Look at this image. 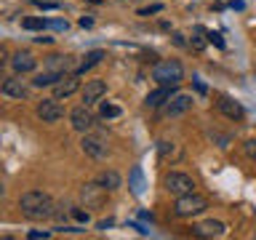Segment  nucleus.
I'll use <instances>...</instances> for the list:
<instances>
[{"instance_id": "nucleus-18", "label": "nucleus", "mask_w": 256, "mask_h": 240, "mask_svg": "<svg viewBox=\"0 0 256 240\" xmlns=\"http://www.w3.org/2000/svg\"><path fill=\"white\" fill-rule=\"evenodd\" d=\"M102 59H104V51H99V48H96V51H88V54L83 56V62L78 64L75 75H83V72H88L91 67H96V64H99Z\"/></svg>"}, {"instance_id": "nucleus-32", "label": "nucleus", "mask_w": 256, "mask_h": 240, "mask_svg": "<svg viewBox=\"0 0 256 240\" xmlns=\"http://www.w3.org/2000/svg\"><path fill=\"white\" fill-rule=\"evenodd\" d=\"M94 24V19H88V16H83V19H80V27H91Z\"/></svg>"}, {"instance_id": "nucleus-11", "label": "nucleus", "mask_w": 256, "mask_h": 240, "mask_svg": "<svg viewBox=\"0 0 256 240\" xmlns=\"http://www.w3.org/2000/svg\"><path fill=\"white\" fill-rule=\"evenodd\" d=\"M11 67H14L16 75H24V72H32L38 67V59L30 51H16L14 59H11Z\"/></svg>"}, {"instance_id": "nucleus-28", "label": "nucleus", "mask_w": 256, "mask_h": 240, "mask_svg": "<svg viewBox=\"0 0 256 240\" xmlns=\"http://www.w3.org/2000/svg\"><path fill=\"white\" fill-rule=\"evenodd\" d=\"M70 214H72V216H75V219H78V222H83V224L88 222V211H80V208H72V211H70Z\"/></svg>"}, {"instance_id": "nucleus-9", "label": "nucleus", "mask_w": 256, "mask_h": 240, "mask_svg": "<svg viewBox=\"0 0 256 240\" xmlns=\"http://www.w3.org/2000/svg\"><path fill=\"white\" fill-rule=\"evenodd\" d=\"M80 147H83V152L88 158H94V160H104V158H107V144H104L99 136H83Z\"/></svg>"}, {"instance_id": "nucleus-10", "label": "nucleus", "mask_w": 256, "mask_h": 240, "mask_svg": "<svg viewBox=\"0 0 256 240\" xmlns=\"http://www.w3.org/2000/svg\"><path fill=\"white\" fill-rule=\"evenodd\" d=\"M104 94H107V83L104 80H88L80 96H83V104H96V102H102Z\"/></svg>"}, {"instance_id": "nucleus-7", "label": "nucleus", "mask_w": 256, "mask_h": 240, "mask_svg": "<svg viewBox=\"0 0 256 240\" xmlns=\"http://www.w3.org/2000/svg\"><path fill=\"white\" fill-rule=\"evenodd\" d=\"M70 126L75 128V131H80V134L91 131V126H94V115L88 112V104H80V107H75V110L70 112Z\"/></svg>"}, {"instance_id": "nucleus-24", "label": "nucleus", "mask_w": 256, "mask_h": 240, "mask_svg": "<svg viewBox=\"0 0 256 240\" xmlns=\"http://www.w3.org/2000/svg\"><path fill=\"white\" fill-rule=\"evenodd\" d=\"M171 152H174V144H171V142H158V155H160V160H166Z\"/></svg>"}, {"instance_id": "nucleus-15", "label": "nucleus", "mask_w": 256, "mask_h": 240, "mask_svg": "<svg viewBox=\"0 0 256 240\" xmlns=\"http://www.w3.org/2000/svg\"><path fill=\"white\" fill-rule=\"evenodd\" d=\"M3 94L11 96V99H27V86H24L19 78H6L3 80Z\"/></svg>"}, {"instance_id": "nucleus-25", "label": "nucleus", "mask_w": 256, "mask_h": 240, "mask_svg": "<svg viewBox=\"0 0 256 240\" xmlns=\"http://www.w3.org/2000/svg\"><path fill=\"white\" fill-rule=\"evenodd\" d=\"M243 150H246V155L256 163V139H248V142L243 144Z\"/></svg>"}, {"instance_id": "nucleus-3", "label": "nucleus", "mask_w": 256, "mask_h": 240, "mask_svg": "<svg viewBox=\"0 0 256 240\" xmlns=\"http://www.w3.org/2000/svg\"><path fill=\"white\" fill-rule=\"evenodd\" d=\"M208 208V200L203 195H198V192H187V195H182V198H176V206H174V211L179 219H190V216H198V214H203Z\"/></svg>"}, {"instance_id": "nucleus-20", "label": "nucleus", "mask_w": 256, "mask_h": 240, "mask_svg": "<svg viewBox=\"0 0 256 240\" xmlns=\"http://www.w3.org/2000/svg\"><path fill=\"white\" fill-rule=\"evenodd\" d=\"M99 182H102L110 192H115V190L123 187V179H120V174L112 171V168H110V171H102V174H99Z\"/></svg>"}, {"instance_id": "nucleus-26", "label": "nucleus", "mask_w": 256, "mask_h": 240, "mask_svg": "<svg viewBox=\"0 0 256 240\" xmlns=\"http://www.w3.org/2000/svg\"><path fill=\"white\" fill-rule=\"evenodd\" d=\"M38 8H43V11H56L59 8V3H48V0H35Z\"/></svg>"}, {"instance_id": "nucleus-1", "label": "nucleus", "mask_w": 256, "mask_h": 240, "mask_svg": "<svg viewBox=\"0 0 256 240\" xmlns=\"http://www.w3.org/2000/svg\"><path fill=\"white\" fill-rule=\"evenodd\" d=\"M19 208L24 211L27 219H48V216H54L56 206H54L51 195H46L40 190H30L19 198Z\"/></svg>"}, {"instance_id": "nucleus-31", "label": "nucleus", "mask_w": 256, "mask_h": 240, "mask_svg": "<svg viewBox=\"0 0 256 240\" xmlns=\"http://www.w3.org/2000/svg\"><path fill=\"white\" fill-rule=\"evenodd\" d=\"M192 46H195L198 51H203V46H206V43H203V40H200V38H192Z\"/></svg>"}, {"instance_id": "nucleus-34", "label": "nucleus", "mask_w": 256, "mask_h": 240, "mask_svg": "<svg viewBox=\"0 0 256 240\" xmlns=\"http://www.w3.org/2000/svg\"><path fill=\"white\" fill-rule=\"evenodd\" d=\"M88 3H102V0H88Z\"/></svg>"}, {"instance_id": "nucleus-8", "label": "nucleus", "mask_w": 256, "mask_h": 240, "mask_svg": "<svg viewBox=\"0 0 256 240\" xmlns=\"http://www.w3.org/2000/svg\"><path fill=\"white\" fill-rule=\"evenodd\" d=\"M192 110V96H187V94H174L171 99L166 102V115L168 118H179V115H184V112H190Z\"/></svg>"}, {"instance_id": "nucleus-19", "label": "nucleus", "mask_w": 256, "mask_h": 240, "mask_svg": "<svg viewBox=\"0 0 256 240\" xmlns=\"http://www.w3.org/2000/svg\"><path fill=\"white\" fill-rule=\"evenodd\" d=\"M46 67L54 70V72H62V75H64L67 70H72V56H59V54H54V56H48Z\"/></svg>"}, {"instance_id": "nucleus-27", "label": "nucleus", "mask_w": 256, "mask_h": 240, "mask_svg": "<svg viewBox=\"0 0 256 240\" xmlns=\"http://www.w3.org/2000/svg\"><path fill=\"white\" fill-rule=\"evenodd\" d=\"M27 238H30V240H40V238H43V240H46V238H51V232H46V230H32Z\"/></svg>"}, {"instance_id": "nucleus-12", "label": "nucleus", "mask_w": 256, "mask_h": 240, "mask_svg": "<svg viewBox=\"0 0 256 240\" xmlns=\"http://www.w3.org/2000/svg\"><path fill=\"white\" fill-rule=\"evenodd\" d=\"M80 88V80H78V75L72 72V75H64L59 83L54 86V96L56 99H67V96H72Z\"/></svg>"}, {"instance_id": "nucleus-30", "label": "nucleus", "mask_w": 256, "mask_h": 240, "mask_svg": "<svg viewBox=\"0 0 256 240\" xmlns=\"http://www.w3.org/2000/svg\"><path fill=\"white\" fill-rule=\"evenodd\" d=\"M160 11H163V6L158 3V6H150V8H144V11H139V14H142V16H150V14H160Z\"/></svg>"}, {"instance_id": "nucleus-2", "label": "nucleus", "mask_w": 256, "mask_h": 240, "mask_svg": "<svg viewBox=\"0 0 256 240\" xmlns=\"http://www.w3.org/2000/svg\"><path fill=\"white\" fill-rule=\"evenodd\" d=\"M152 78L158 80V86H171V88H176V86L184 80V67H182V62H176V59H163V62L155 64Z\"/></svg>"}, {"instance_id": "nucleus-33", "label": "nucleus", "mask_w": 256, "mask_h": 240, "mask_svg": "<svg viewBox=\"0 0 256 240\" xmlns=\"http://www.w3.org/2000/svg\"><path fill=\"white\" fill-rule=\"evenodd\" d=\"M107 227H112V219H107V222H99V230H107Z\"/></svg>"}, {"instance_id": "nucleus-13", "label": "nucleus", "mask_w": 256, "mask_h": 240, "mask_svg": "<svg viewBox=\"0 0 256 240\" xmlns=\"http://www.w3.org/2000/svg\"><path fill=\"white\" fill-rule=\"evenodd\" d=\"M216 107H219V112L224 118H230V120H243L246 118V110L240 107L235 99H230V96H222V99L216 102Z\"/></svg>"}, {"instance_id": "nucleus-17", "label": "nucleus", "mask_w": 256, "mask_h": 240, "mask_svg": "<svg viewBox=\"0 0 256 240\" xmlns=\"http://www.w3.org/2000/svg\"><path fill=\"white\" fill-rule=\"evenodd\" d=\"M64 75L62 72H54V70H46V72H40V75H35L32 78V86L35 88H46V86H56L62 80Z\"/></svg>"}, {"instance_id": "nucleus-22", "label": "nucleus", "mask_w": 256, "mask_h": 240, "mask_svg": "<svg viewBox=\"0 0 256 240\" xmlns=\"http://www.w3.org/2000/svg\"><path fill=\"white\" fill-rule=\"evenodd\" d=\"M131 190H134V195H142V192H144L142 168H134V171H131Z\"/></svg>"}, {"instance_id": "nucleus-23", "label": "nucleus", "mask_w": 256, "mask_h": 240, "mask_svg": "<svg viewBox=\"0 0 256 240\" xmlns=\"http://www.w3.org/2000/svg\"><path fill=\"white\" fill-rule=\"evenodd\" d=\"M118 115H120L118 104H107V102L102 104V118H118Z\"/></svg>"}, {"instance_id": "nucleus-4", "label": "nucleus", "mask_w": 256, "mask_h": 240, "mask_svg": "<svg viewBox=\"0 0 256 240\" xmlns=\"http://www.w3.org/2000/svg\"><path fill=\"white\" fill-rule=\"evenodd\" d=\"M107 195H110V190L104 187L99 179L80 187V203H83L86 208H102L104 203H107Z\"/></svg>"}, {"instance_id": "nucleus-5", "label": "nucleus", "mask_w": 256, "mask_h": 240, "mask_svg": "<svg viewBox=\"0 0 256 240\" xmlns=\"http://www.w3.org/2000/svg\"><path fill=\"white\" fill-rule=\"evenodd\" d=\"M163 184H166V190L171 192V195H176V198L187 195V192H195V182H192V176L182 174V171H171L166 176Z\"/></svg>"}, {"instance_id": "nucleus-6", "label": "nucleus", "mask_w": 256, "mask_h": 240, "mask_svg": "<svg viewBox=\"0 0 256 240\" xmlns=\"http://www.w3.org/2000/svg\"><path fill=\"white\" fill-rule=\"evenodd\" d=\"M38 118L43 120V123H56V120L64 118V107L56 99H43L38 104Z\"/></svg>"}, {"instance_id": "nucleus-16", "label": "nucleus", "mask_w": 256, "mask_h": 240, "mask_svg": "<svg viewBox=\"0 0 256 240\" xmlns=\"http://www.w3.org/2000/svg\"><path fill=\"white\" fill-rule=\"evenodd\" d=\"M171 96H174V88H171V86H160V88H155L152 94H147L144 104H147V107H160V104H166Z\"/></svg>"}, {"instance_id": "nucleus-21", "label": "nucleus", "mask_w": 256, "mask_h": 240, "mask_svg": "<svg viewBox=\"0 0 256 240\" xmlns=\"http://www.w3.org/2000/svg\"><path fill=\"white\" fill-rule=\"evenodd\" d=\"M22 27L35 32V30H46V27H48V22L43 19V16H30V19H24V22H22Z\"/></svg>"}, {"instance_id": "nucleus-29", "label": "nucleus", "mask_w": 256, "mask_h": 240, "mask_svg": "<svg viewBox=\"0 0 256 240\" xmlns=\"http://www.w3.org/2000/svg\"><path fill=\"white\" fill-rule=\"evenodd\" d=\"M208 40H211V43H216L219 48H224V40H222L219 32H208Z\"/></svg>"}, {"instance_id": "nucleus-14", "label": "nucleus", "mask_w": 256, "mask_h": 240, "mask_svg": "<svg viewBox=\"0 0 256 240\" xmlns=\"http://www.w3.org/2000/svg\"><path fill=\"white\" fill-rule=\"evenodd\" d=\"M195 235H200V238H222L224 235V224L216 222V219L200 222V224H195Z\"/></svg>"}]
</instances>
